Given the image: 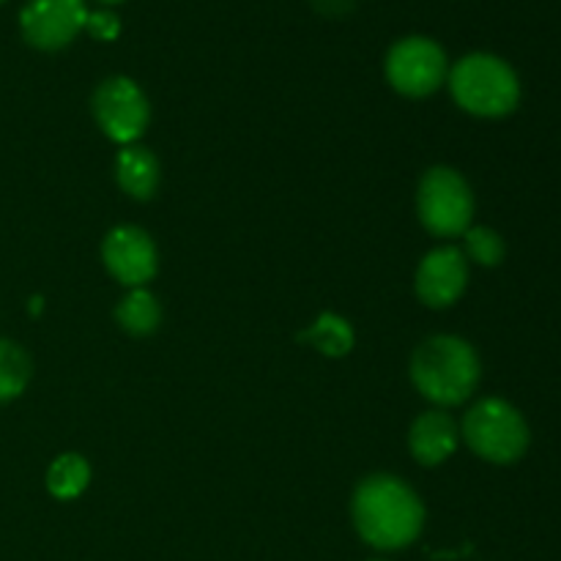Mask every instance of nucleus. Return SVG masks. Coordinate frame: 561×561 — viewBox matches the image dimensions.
<instances>
[{
	"label": "nucleus",
	"mask_w": 561,
	"mask_h": 561,
	"mask_svg": "<svg viewBox=\"0 0 561 561\" xmlns=\"http://www.w3.org/2000/svg\"><path fill=\"white\" fill-rule=\"evenodd\" d=\"M469 285V261L460 247H436L422 257L414 277V290L420 301L431 310H447L463 296Z\"/></svg>",
	"instance_id": "obj_10"
},
{
	"label": "nucleus",
	"mask_w": 561,
	"mask_h": 561,
	"mask_svg": "<svg viewBox=\"0 0 561 561\" xmlns=\"http://www.w3.org/2000/svg\"><path fill=\"white\" fill-rule=\"evenodd\" d=\"M31 356L11 340H0V403L20 398L31 381Z\"/></svg>",
	"instance_id": "obj_16"
},
{
	"label": "nucleus",
	"mask_w": 561,
	"mask_h": 561,
	"mask_svg": "<svg viewBox=\"0 0 561 561\" xmlns=\"http://www.w3.org/2000/svg\"><path fill=\"white\" fill-rule=\"evenodd\" d=\"M449 64L433 38H400L387 55V80L400 96L425 99L447 82Z\"/></svg>",
	"instance_id": "obj_7"
},
{
	"label": "nucleus",
	"mask_w": 561,
	"mask_h": 561,
	"mask_svg": "<svg viewBox=\"0 0 561 561\" xmlns=\"http://www.w3.org/2000/svg\"><path fill=\"white\" fill-rule=\"evenodd\" d=\"M312 5L323 16H343L354 9V0H312Z\"/></svg>",
	"instance_id": "obj_19"
},
{
	"label": "nucleus",
	"mask_w": 561,
	"mask_h": 561,
	"mask_svg": "<svg viewBox=\"0 0 561 561\" xmlns=\"http://www.w3.org/2000/svg\"><path fill=\"white\" fill-rule=\"evenodd\" d=\"M88 485H91V466L82 455L64 453L49 463L47 491L58 502H75L88 491Z\"/></svg>",
	"instance_id": "obj_15"
},
{
	"label": "nucleus",
	"mask_w": 561,
	"mask_h": 561,
	"mask_svg": "<svg viewBox=\"0 0 561 561\" xmlns=\"http://www.w3.org/2000/svg\"><path fill=\"white\" fill-rule=\"evenodd\" d=\"M102 261L124 288H146L159 272L157 244L137 225H118L104 236Z\"/></svg>",
	"instance_id": "obj_8"
},
{
	"label": "nucleus",
	"mask_w": 561,
	"mask_h": 561,
	"mask_svg": "<svg viewBox=\"0 0 561 561\" xmlns=\"http://www.w3.org/2000/svg\"><path fill=\"white\" fill-rule=\"evenodd\" d=\"M463 255L469 263H477V266L493 268L504 261L507 255V247H504V239L493 228H485V225H471L463 233Z\"/></svg>",
	"instance_id": "obj_17"
},
{
	"label": "nucleus",
	"mask_w": 561,
	"mask_h": 561,
	"mask_svg": "<svg viewBox=\"0 0 561 561\" xmlns=\"http://www.w3.org/2000/svg\"><path fill=\"white\" fill-rule=\"evenodd\" d=\"M85 31L99 42H113L121 33V22L113 11H93L85 20Z\"/></svg>",
	"instance_id": "obj_18"
},
{
	"label": "nucleus",
	"mask_w": 561,
	"mask_h": 561,
	"mask_svg": "<svg viewBox=\"0 0 561 561\" xmlns=\"http://www.w3.org/2000/svg\"><path fill=\"white\" fill-rule=\"evenodd\" d=\"M411 381L436 409L460 405L477 392L480 356L474 345L455 334L427 337L411 356Z\"/></svg>",
	"instance_id": "obj_2"
},
{
	"label": "nucleus",
	"mask_w": 561,
	"mask_h": 561,
	"mask_svg": "<svg viewBox=\"0 0 561 561\" xmlns=\"http://www.w3.org/2000/svg\"><path fill=\"white\" fill-rule=\"evenodd\" d=\"M460 427L444 409L422 411L409 431V449L422 466H442L455 455Z\"/></svg>",
	"instance_id": "obj_11"
},
{
	"label": "nucleus",
	"mask_w": 561,
	"mask_h": 561,
	"mask_svg": "<svg viewBox=\"0 0 561 561\" xmlns=\"http://www.w3.org/2000/svg\"><path fill=\"white\" fill-rule=\"evenodd\" d=\"M115 181H118L121 192L135 201H151L162 181V170H159V159L146 146H121L118 157H115Z\"/></svg>",
	"instance_id": "obj_12"
},
{
	"label": "nucleus",
	"mask_w": 561,
	"mask_h": 561,
	"mask_svg": "<svg viewBox=\"0 0 561 561\" xmlns=\"http://www.w3.org/2000/svg\"><path fill=\"white\" fill-rule=\"evenodd\" d=\"M460 436L477 458L496 466L518 463L531 442L524 414L502 398H485L471 405L460 425Z\"/></svg>",
	"instance_id": "obj_4"
},
{
	"label": "nucleus",
	"mask_w": 561,
	"mask_h": 561,
	"mask_svg": "<svg viewBox=\"0 0 561 561\" xmlns=\"http://www.w3.org/2000/svg\"><path fill=\"white\" fill-rule=\"evenodd\" d=\"M354 526L367 546L400 551L422 535L425 507L400 477L373 474L359 482L351 502Z\"/></svg>",
	"instance_id": "obj_1"
},
{
	"label": "nucleus",
	"mask_w": 561,
	"mask_h": 561,
	"mask_svg": "<svg viewBox=\"0 0 561 561\" xmlns=\"http://www.w3.org/2000/svg\"><path fill=\"white\" fill-rule=\"evenodd\" d=\"M91 107L102 135L118 146H131L140 140L151 121L148 96L129 77H110L99 82Z\"/></svg>",
	"instance_id": "obj_6"
},
{
	"label": "nucleus",
	"mask_w": 561,
	"mask_h": 561,
	"mask_svg": "<svg viewBox=\"0 0 561 561\" xmlns=\"http://www.w3.org/2000/svg\"><path fill=\"white\" fill-rule=\"evenodd\" d=\"M42 305H44L42 296H33V299H31V312H33V316H38V312H42Z\"/></svg>",
	"instance_id": "obj_20"
},
{
	"label": "nucleus",
	"mask_w": 561,
	"mask_h": 561,
	"mask_svg": "<svg viewBox=\"0 0 561 561\" xmlns=\"http://www.w3.org/2000/svg\"><path fill=\"white\" fill-rule=\"evenodd\" d=\"M299 343L312 345L318 354L329 356V359H340V356H348L354 351L356 334L354 327L343 316H337V312H321L310 327L301 329Z\"/></svg>",
	"instance_id": "obj_13"
},
{
	"label": "nucleus",
	"mask_w": 561,
	"mask_h": 561,
	"mask_svg": "<svg viewBox=\"0 0 561 561\" xmlns=\"http://www.w3.org/2000/svg\"><path fill=\"white\" fill-rule=\"evenodd\" d=\"M416 214L427 233L438 239L463 236L474 219V192L458 170L436 164L422 175L416 190Z\"/></svg>",
	"instance_id": "obj_5"
},
{
	"label": "nucleus",
	"mask_w": 561,
	"mask_h": 561,
	"mask_svg": "<svg viewBox=\"0 0 561 561\" xmlns=\"http://www.w3.org/2000/svg\"><path fill=\"white\" fill-rule=\"evenodd\" d=\"M102 3H121V0H102Z\"/></svg>",
	"instance_id": "obj_21"
},
{
	"label": "nucleus",
	"mask_w": 561,
	"mask_h": 561,
	"mask_svg": "<svg viewBox=\"0 0 561 561\" xmlns=\"http://www.w3.org/2000/svg\"><path fill=\"white\" fill-rule=\"evenodd\" d=\"M449 91L460 110L477 118H504L520 102V82L507 60L471 53L449 71Z\"/></svg>",
	"instance_id": "obj_3"
},
{
	"label": "nucleus",
	"mask_w": 561,
	"mask_h": 561,
	"mask_svg": "<svg viewBox=\"0 0 561 561\" xmlns=\"http://www.w3.org/2000/svg\"><path fill=\"white\" fill-rule=\"evenodd\" d=\"M115 321L131 337H148L162 323V305L148 288H129L115 307Z\"/></svg>",
	"instance_id": "obj_14"
},
{
	"label": "nucleus",
	"mask_w": 561,
	"mask_h": 561,
	"mask_svg": "<svg viewBox=\"0 0 561 561\" xmlns=\"http://www.w3.org/2000/svg\"><path fill=\"white\" fill-rule=\"evenodd\" d=\"M85 0H31L20 14L22 36L31 47L55 53L85 27Z\"/></svg>",
	"instance_id": "obj_9"
},
{
	"label": "nucleus",
	"mask_w": 561,
	"mask_h": 561,
	"mask_svg": "<svg viewBox=\"0 0 561 561\" xmlns=\"http://www.w3.org/2000/svg\"><path fill=\"white\" fill-rule=\"evenodd\" d=\"M0 3H3V0H0Z\"/></svg>",
	"instance_id": "obj_22"
}]
</instances>
